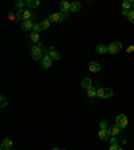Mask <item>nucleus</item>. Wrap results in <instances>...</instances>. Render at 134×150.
<instances>
[{"mask_svg": "<svg viewBox=\"0 0 134 150\" xmlns=\"http://www.w3.org/2000/svg\"><path fill=\"white\" fill-rule=\"evenodd\" d=\"M52 150H60V149H59V147H54V149H52Z\"/></svg>", "mask_w": 134, "mask_h": 150, "instance_id": "34", "label": "nucleus"}, {"mask_svg": "<svg viewBox=\"0 0 134 150\" xmlns=\"http://www.w3.org/2000/svg\"><path fill=\"white\" fill-rule=\"evenodd\" d=\"M110 142H111V146H117L118 145V139L115 137H113V138H110Z\"/></svg>", "mask_w": 134, "mask_h": 150, "instance_id": "28", "label": "nucleus"}, {"mask_svg": "<svg viewBox=\"0 0 134 150\" xmlns=\"http://www.w3.org/2000/svg\"><path fill=\"white\" fill-rule=\"evenodd\" d=\"M109 150H122V149H121V147L118 146V145H117V146H110Z\"/></svg>", "mask_w": 134, "mask_h": 150, "instance_id": "32", "label": "nucleus"}, {"mask_svg": "<svg viewBox=\"0 0 134 150\" xmlns=\"http://www.w3.org/2000/svg\"><path fill=\"white\" fill-rule=\"evenodd\" d=\"M11 147H12V139H10V138L3 139V142H1V150H11Z\"/></svg>", "mask_w": 134, "mask_h": 150, "instance_id": "8", "label": "nucleus"}, {"mask_svg": "<svg viewBox=\"0 0 134 150\" xmlns=\"http://www.w3.org/2000/svg\"><path fill=\"white\" fill-rule=\"evenodd\" d=\"M110 97H113V90H111V88H105L103 98H110Z\"/></svg>", "mask_w": 134, "mask_h": 150, "instance_id": "22", "label": "nucleus"}, {"mask_svg": "<svg viewBox=\"0 0 134 150\" xmlns=\"http://www.w3.org/2000/svg\"><path fill=\"white\" fill-rule=\"evenodd\" d=\"M25 5L28 8H36L39 5V0H27L25 1Z\"/></svg>", "mask_w": 134, "mask_h": 150, "instance_id": "13", "label": "nucleus"}, {"mask_svg": "<svg viewBox=\"0 0 134 150\" xmlns=\"http://www.w3.org/2000/svg\"><path fill=\"white\" fill-rule=\"evenodd\" d=\"M109 132H110V134H111V136H114V137H115L117 134H120L121 129H120V127H118V126H117V125H115V126H114V127H111V129H110Z\"/></svg>", "mask_w": 134, "mask_h": 150, "instance_id": "20", "label": "nucleus"}, {"mask_svg": "<svg viewBox=\"0 0 134 150\" xmlns=\"http://www.w3.org/2000/svg\"><path fill=\"white\" fill-rule=\"evenodd\" d=\"M32 15H31V11L30 10H23V22L24 20H31Z\"/></svg>", "mask_w": 134, "mask_h": 150, "instance_id": "16", "label": "nucleus"}, {"mask_svg": "<svg viewBox=\"0 0 134 150\" xmlns=\"http://www.w3.org/2000/svg\"><path fill=\"white\" fill-rule=\"evenodd\" d=\"M98 136H99V139H101V141H110V137H111V134H110V132L107 130V129H105V130H103V129H101Z\"/></svg>", "mask_w": 134, "mask_h": 150, "instance_id": "5", "label": "nucleus"}, {"mask_svg": "<svg viewBox=\"0 0 134 150\" xmlns=\"http://www.w3.org/2000/svg\"><path fill=\"white\" fill-rule=\"evenodd\" d=\"M48 19H50L51 23H60L65 19V14L63 12H55V14H51V16Z\"/></svg>", "mask_w": 134, "mask_h": 150, "instance_id": "2", "label": "nucleus"}, {"mask_svg": "<svg viewBox=\"0 0 134 150\" xmlns=\"http://www.w3.org/2000/svg\"><path fill=\"white\" fill-rule=\"evenodd\" d=\"M8 16H10V19H12V20H14V19H15V15H14V14H10V15H8Z\"/></svg>", "mask_w": 134, "mask_h": 150, "instance_id": "33", "label": "nucleus"}, {"mask_svg": "<svg viewBox=\"0 0 134 150\" xmlns=\"http://www.w3.org/2000/svg\"><path fill=\"white\" fill-rule=\"evenodd\" d=\"M134 1H130V0H125L122 3V8H123V11H129V8L133 5Z\"/></svg>", "mask_w": 134, "mask_h": 150, "instance_id": "17", "label": "nucleus"}, {"mask_svg": "<svg viewBox=\"0 0 134 150\" xmlns=\"http://www.w3.org/2000/svg\"><path fill=\"white\" fill-rule=\"evenodd\" d=\"M50 19H43L42 22H40V26H42V29H47L50 27Z\"/></svg>", "mask_w": 134, "mask_h": 150, "instance_id": "19", "label": "nucleus"}, {"mask_svg": "<svg viewBox=\"0 0 134 150\" xmlns=\"http://www.w3.org/2000/svg\"><path fill=\"white\" fill-rule=\"evenodd\" d=\"M23 4H25V3H23V1H18V3L15 4V7H16L19 11H20V10H22V7H23Z\"/></svg>", "mask_w": 134, "mask_h": 150, "instance_id": "30", "label": "nucleus"}, {"mask_svg": "<svg viewBox=\"0 0 134 150\" xmlns=\"http://www.w3.org/2000/svg\"><path fill=\"white\" fill-rule=\"evenodd\" d=\"M48 55H50V58L52 59V60H59V59H60V55H59V52L55 51V50H54V51H50V54H48Z\"/></svg>", "mask_w": 134, "mask_h": 150, "instance_id": "18", "label": "nucleus"}, {"mask_svg": "<svg viewBox=\"0 0 134 150\" xmlns=\"http://www.w3.org/2000/svg\"><path fill=\"white\" fill-rule=\"evenodd\" d=\"M32 29H34V32H38V34H39V31L42 29V26H40V24H38V23H34Z\"/></svg>", "mask_w": 134, "mask_h": 150, "instance_id": "24", "label": "nucleus"}, {"mask_svg": "<svg viewBox=\"0 0 134 150\" xmlns=\"http://www.w3.org/2000/svg\"><path fill=\"white\" fill-rule=\"evenodd\" d=\"M127 18H129V20H130L131 23H134V10H133V11H129V14H127Z\"/></svg>", "mask_w": 134, "mask_h": 150, "instance_id": "27", "label": "nucleus"}, {"mask_svg": "<svg viewBox=\"0 0 134 150\" xmlns=\"http://www.w3.org/2000/svg\"><path fill=\"white\" fill-rule=\"evenodd\" d=\"M31 55H32V59H35V60H39V59L43 58L42 50H40L39 46H34V47L31 48Z\"/></svg>", "mask_w": 134, "mask_h": 150, "instance_id": "3", "label": "nucleus"}, {"mask_svg": "<svg viewBox=\"0 0 134 150\" xmlns=\"http://www.w3.org/2000/svg\"><path fill=\"white\" fill-rule=\"evenodd\" d=\"M89 70H90L91 73H99L101 71V66L97 62H90L89 63Z\"/></svg>", "mask_w": 134, "mask_h": 150, "instance_id": "10", "label": "nucleus"}, {"mask_svg": "<svg viewBox=\"0 0 134 150\" xmlns=\"http://www.w3.org/2000/svg\"><path fill=\"white\" fill-rule=\"evenodd\" d=\"M51 63H52V59L50 58V55H43V58H42V66H43V68L51 67Z\"/></svg>", "mask_w": 134, "mask_h": 150, "instance_id": "6", "label": "nucleus"}, {"mask_svg": "<svg viewBox=\"0 0 134 150\" xmlns=\"http://www.w3.org/2000/svg\"><path fill=\"white\" fill-rule=\"evenodd\" d=\"M70 8H71V3H69V1H66V0L60 3V10H62V12L65 14V16L70 12Z\"/></svg>", "mask_w": 134, "mask_h": 150, "instance_id": "7", "label": "nucleus"}, {"mask_svg": "<svg viewBox=\"0 0 134 150\" xmlns=\"http://www.w3.org/2000/svg\"><path fill=\"white\" fill-rule=\"evenodd\" d=\"M103 94H105V88L103 87L97 88V97L98 98H103Z\"/></svg>", "mask_w": 134, "mask_h": 150, "instance_id": "23", "label": "nucleus"}, {"mask_svg": "<svg viewBox=\"0 0 134 150\" xmlns=\"http://www.w3.org/2000/svg\"><path fill=\"white\" fill-rule=\"evenodd\" d=\"M0 106L1 107L7 106V99H5V97H0Z\"/></svg>", "mask_w": 134, "mask_h": 150, "instance_id": "25", "label": "nucleus"}, {"mask_svg": "<svg viewBox=\"0 0 134 150\" xmlns=\"http://www.w3.org/2000/svg\"><path fill=\"white\" fill-rule=\"evenodd\" d=\"M121 50H122V44H121L120 42H113V43H110V46H109L110 54H117V52H120Z\"/></svg>", "mask_w": 134, "mask_h": 150, "instance_id": "4", "label": "nucleus"}, {"mask_svg": "<svg viewBox=\"0 0 134 150\" xmlns=\"http://www.w3.org/2000/svg\"><path fill=\"white\" fill-rule=\"evenodd\" d=\"M133 8H134V3H133Z\"/></svg>", "mask_w": 134, "mask_h": 150, "instance_id": "35", "label": "nucleus"}, {"mask_svg": "<svg viewBox=\"0 0 134 150\" xmlns=\"http://www.w3.org/2000/svg\"><path fill=\"white\" fill-rule=\"evenodd\" d=\"M95 51L98 54H106V52H109V46H105V44H98L97 48H95Z\"/></svg>", "mask_w": 134, "mask_h": 150, "instance_id": "11", "label": "nucleus"}, {"mask_svg": "<svg viewBox=\"0 0 134 150\" xmlns=\"http://www.w3.org/2000/svg\"><path fill=\"white\" fill-rule=\"evenodd\" d=\"M82 87L86 88V90H89L90 87H93V83H91V79L90 78H83V81H82Z\"/></svg>", "mask_w": 134, "mask_h": 150, "instance_id": "12", "label": "nucleus"}, {"mask_svg": "<svg viewBox=\"0 0 134 150\" xmlns=\"http://www.w3.org/2000/svg\"><path fill=\"white\" fill-rule=\"evenodd\" d=\"M16 20H22L23 22V10L16 12Z\"/></svg>", "mask_w": 134, "mask_h": 150, "instance_id": "26", "label": "nucleus"}, {"mask_svg": "<svg viewBox=\"0 0 134 150\" xmlns=\"http://www.w3.org/2000/svg\"><path fill=\"white\" fill-rule=\"evenodd\" d=\"M30 39H31L34 43H39V42H40V36H39V34H38V32H31Z\"/></svg>", "mask_w": 134, "mask_h": 150, "instance_id": "15", "label": "nucleus"}, {"mask_svg": "<svg viewBox=\"0 0 134 150\" xmlns=\"http://www.w3.org/2000/svg\"><path fill=\"white\" fill-rule=\"evenodd\" d=\"M133 51H134V46H129L126 48V52H133Z\"/></svg>", "mask_w": 134, "mask_h": 150, "instance_id": "31", "label": "nucleus"}, {"mask_svg": "<svg viewBox=\"0 0 134 150\" xmlns=\"http://www.w3.org/2000/svg\"><path fill=\"white\" fill-rule=\"evenodd\" d=\"M20 27H22V29H23V31H30V29H32L34 23L31 22V20H24V22H22V24H20Z\"/></svg>", "mask_w": 134, "mask_h": 150, "instance_id": "9", "label": "nucleus"}, {"mask_svg": "<svg viewBox=\"0 0 134 150\" xmlns=\"http://www.w3.org/2000/svg\"><path fill=\"white\" fill-rule=\"evenodd\" d=\"M87 95L90 97V98H94V97H97V90H95L94 87H90L89 90H87Z\"/></svg>", "mask_w": 134, "mask_h": 150, "instance_id": "21", "label": "nucleus"}, {"mask_svg": "<svg viewBox=\"0 0 134 150\" xmlns=\"http://www.w3.org/2000/svg\"><path fill=\"white\" fill-rule=\"evenodd\" d=\"M78 11H80V3H78V1H74V3H71L70 12H78Z\"/></svg>", "mask_w": 134, "mask_h": 150, "instance_id": "14", "label": "nucleus"}, {"mask_svg": "<svg viewBox=\"0 0 134 150\" xmlns=\"http://www.w3.org/2000/svg\"><path fill=\"white\" fill-rule=\"evenodd\" d=\"M99 127L103 129V130H105V129H107V122H106V121H102L101 123H99Z\"/></svg>", "mask_w": 134, "mask_h": 150, "instance_id": "29", "label": "nucleus"}, {"mask_svg": "<svg viewBox=\"0 0 134 150\" xmlns=\"http://www.w3.org/2000/svg\"><path fill=\"white\" fill-rule=\"evenodd\" d=\"M127 123H129V121H127V117L125 115V114H120V115L117 117V119H115V125H117V126H118L120 129L126 127Z\"/></svg>", "mask_w": 134, "mask_h": 150, "instance_id": "1", "label": "nucleus"}]
</instances>
